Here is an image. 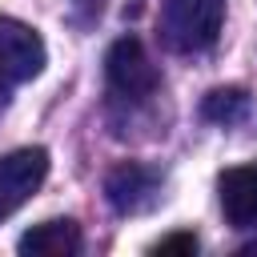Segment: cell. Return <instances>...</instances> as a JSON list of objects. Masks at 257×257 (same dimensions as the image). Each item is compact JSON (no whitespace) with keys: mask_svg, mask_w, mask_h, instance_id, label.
<instances>
[{"mask_svg":"<svg viewBox=\"0 0 257 257\" xmlns=\"http://www.w3.org/2000/svg\"><path fill=\"white\" fill-rule=\"evenodd\" d=\"M225 24V0H165L161 40L173 52H205Z\"/></svg>","mask_w":257,"mask_h":257,"instance_id":"cell-1","label":"cell"},{"mask_svg":"<svg viewBox=\"0 0 257 257\" xmlns=\"http://www.w3.org/2000/svg\"><path fill=\"white\" fill-rule=\"evenodd\" d=\"M44 40L32 24L0 16V100L44 68Z\"/></svg>","mask_w":257,"mask_h":257,"instance_id":"cell-2","label":"cell"},{"mask_svg":"<svg viewBox=\"0 0 257 257\" xmlns=\"http://www.w3.org/2000/svg\"><path fill=\"white\" fill-rule=\"evenodd\" d=\"M104 76H108V88L124 100H149L161 84V72L157 64L149 60L145 44L137 36H120L108 56H104Z\"/></svg>","mask_w":257,"mask_h":257,"instance_id":"cell-3","label":"cell"},{"mask_svg":"<svg viewBox=\"0 0 257 257\" xmlns=\"http://www.w3.org/2000/svg\"><path fill=\"white\" fill-rule=\"evenodd\" d=\"M44 177H48V153L40 145L0 157V221L12 217L24 201H32V193L44 185Z\"/></svg>","mask_w":257,"mask_h":257,"instance_id":"cell-4","label":"cell"},{"mask_svg":"<svg viewBox=\"0 0 257 257\" xmlns=\"http://www.w3.org/2000/svg\"><path fill=\"white\" fill-rule=\"evenodd\" d=\"M217 197H221V213L233 229H253L257 225V161L225 169L217 181Z\"/></svg>","mask_w":257,"mask_h":257,"instance_id":"cell-5","label":"cell"},{"mask_svg":"<svg viewBox=\"0 0 257 257\" xmlns=\"http://www.w3.org/2000/svg\"><path fill=\"white\" fill-rule=\"evenodd\" d=\"M104 193H108V205H112L116 213H141V209H149V205L161 197V177H157L153 169L128 161V165H120V169L108 173Z\"/></svg>","mask_w":257,"mask_h":257,"instance_id":"cell-6","label":"cell"},{"mask_svg":"<svg viewBox=\"0 0 257 257\" xmlns=\"http://www.w3.org/2000/svg\"><path fill=\"white\" fill-rule=\"evenodd\" d=\"M24 257H72L80 249V229L76 221L68 217H56V221H44V225H32L20 245H16Z\"/></svg>","mask_w":257,"mask_h":257,"instance_id":"cell-7","label":"cell"},{"mask_svg":"<svg viewBox=\"0 0 257 257\" xmlns=\"http://www.w3.org/2000/svg\"><path fill=\"white\" fill-rule=\"evenodd\" d=\"M237 112H245V92L241 88H213L205 96V116L209 120H233Z\"/></svg>","mask_w":257,"mask_h":257,"instance_id":"cell-8","label":"cell"},{"mask_svg":"<svg viewBox=\"0 0 257 257\" xmlns=\"http://www.w3.org/2000/svg\"><path fill=\"white\" fill-rule=\"evenodd\" d=\"M153 253H197V237L193 233H173V237H161L153 245Z\"/></svg>","mask_w":257,"mask_h":257,"instance_id":"cell-9","label":"cell"}]
</instances>
